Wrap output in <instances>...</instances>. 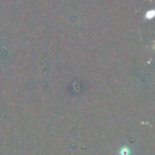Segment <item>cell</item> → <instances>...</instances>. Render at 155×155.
I'll return each mask as SVG.
<instances>
[{
	"mask_svg": "<svg viewBox=\"0 0 155 155\" xmlns=\"http://www.w3.org/2000/svg\"><path fill=\"white\" fill-rule=\"evenodd\" d=\"M154 11L151 10V11H149V12H147L146 17L148 18H151L153 16H154Z\"/></svg>",
	"mask_w": 155,
	"mask_h": 155,
	"instance_id": "cell-1",
	"label": "cell"
},
{
	"mask_svg": "<svg viewBox=\"0 0 155 155\" xmlns=\"http://www.w3.org/2000/svg\"><path fill=\"white\" fill-rule=\"evenodd\" d=\"M130 154V152H129V151H127V150L124 149L122 151H121V154L122 155H129Z\"/></svg>",
	"mask_w": 155,
	"mask_h": 155,
	"instance_id": "cell-2",
	"label": "cell"
}]
</instances>
